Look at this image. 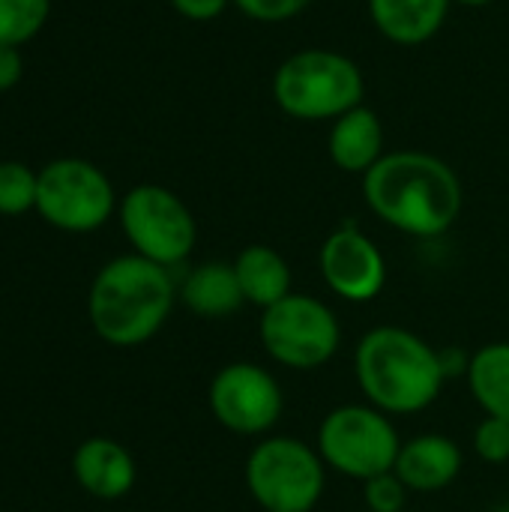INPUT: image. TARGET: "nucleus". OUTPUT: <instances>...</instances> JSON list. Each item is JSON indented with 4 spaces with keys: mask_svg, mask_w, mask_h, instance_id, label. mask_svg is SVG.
I'll return each instance as SVG.
<instances>
[{
    "mask_svg": "<svg viewBox=\"0 0 509 512\" xmlns=\"http://www.w3.org/2000/svg\"><path fill=\"white\" fill-rule=\"evenodd\" d=\"M117 216L135 255L168 270L183 264L198 243L192 210L180 195L159 183H141L129 189L117 207Z\"/></svg>",
    "mask_w": 509,
    "mask_h": 512,
    "instance_id": "1a4fd4ad",
    "label": "nucleus"
},
{
    "mask_svg": "<svg viewBox=\"0 0 509 512\" xmlns=\"http://www.w3.org/2000/svg\"><path fill=\"white\" fill-rule=\"evenodd\" d=\"M258 336L267 357L294 372H312L327 366L342 345V327L336 312L318 297L294 291L261 312Z\"/></svg>",
    "mask_w": 509,
    "mask_h": 512,
    "instance_id": "0eeeda50",
    "label": "nucleus"
},
{
    "mask_svg": "<svg viewBox=\"0 0 509 512\" xmlns=\"http://www.w3.org/2000/svg\"><path fill=\"white\" fill-rule=\"evenodd\" d=\"M360 66L330 48H303L285 57L273 75V99L294 120H339L363 105Z\"/></svg>",
    "mask_w": 509,
    "mask_h": 512,
    "instance_id": "20e7f679",
    "label": "nucleus"
},
{
    "mask_svg": "<svg viewBox=\"0 0 509 512\" xmlns=\"http://www.w3.org/2000/svg\"><path fill=\"white\" fill-rule=\"evenodd\" d=\"M354 378L369 405L390 417L420 414L441 396L438 348L405 327H375L354 348Z\"/></svg>",
    "mask_w": 509,
    "mask_h": 512,
    "instance_id": "7ed1b4c3",
    "label": "nucleus"
},
{
    "mask_svg": "<svg viewBox=\"0 0 509 512\" xmlns=\"http://www.w3.org/2000/svg\"><path fill=\"white\" fill-rule=\"evenodd\" d=\"M180 300L189 312L201 318H225L246 303L234 264L225 261H207L189 270L180 285Z\"/></svg>",
    "mask_w": 509,
    "mask_h": 512,
    "instance_id": "f3484780",
    "label": "nucleus"
},
{
    "mask_svg": "<svg viewBox=\"0 0 509 512\" xmlns=\"http://www.w3.org/2000/svg\"><path fill=\"white\" fill-rule=\"evenodd\" d=\"M51 0H0V45L30 42L48 21Z\"/></svg>",
    "mask_w": 509,
    "mask_h": 512,
    "instance_id": "6ab92c4d",
    "label": "nucleus"
},
{
    "mask_svg": "<svg viewBox=\"0 0 509 512\" xmlns=\"http://www.w3.org/2000/svg\"><path fill=\"white\" fill-rule=\"evenodd\" d=\"M468 390L486 417L509 420V342H489L474 351Z\"/></svg>",
    "mask_w": 509,
    "mask_h": 512,
    "instance_id": "a211bd4d",
    "label": "nucleus"
},
{
    "mask_svg": "<svg viewBox=\"0 0 509 512\" xmlns=\"http://www.w3.org/2000/svg\"><path fill=\"white\" fill-rule=\"evenodd\" d=\"M492 512H509V504H501V507H495Z\"/></svg>",
    "mask_w": 509,
    "mask_h": 512,
    "instance_id": "cd10ccee",
    "label": "nucleus"
},
{
    "mask_svg": "<svg viewBox=\"0 0 509 512\" xmlns=\"http://www.w3.org/2000/svg\"><path fill=\"white\" fill-rule=\"evenodd\" d=\"M474 453L489 465H507L509 462V420L501 417H483L474 429Z\"/></svg>",
    "mask_w": 509,
    "mask_h": 512,
    "instance_id": "4be33fe9",
    "label": "nucleus"
},
{
    "mask_svg": "<svg viewBox=\"0 0 509 512\" xmlns=\"http://www.w3.org/2000/svg\"><path fill=\"white\" fill-rule=\"evenodd\" d=\"M471 357H474V354H465V351H462V348H456V345L438 348V363H441L444 381H453V378H468Z\"/></svg>",
    "mask_w": 509,
    "mask_h": 512,
    "instance_id": "393cba45",
    "label": "nucleus"
},
{
    "mask_svg": "<svg viewBox=\"0 0 509 512\" xmlns=\"http://www.w3.org/2000/svg\"><path fill=\"white\" fill-rule=\"evenodd\" d=\"M75 483L99 501H120L135 489L138 468L132 453L114 438H87L72 453Z\"/></svg>",
    "mask_w": 509,
    "mask_h": 512,
    "instance_id": "f8f14e48",
    "label": "nucleus"
},
{
    "mask_svg": "<svg viewBox=\"0 0 509 512\" xmlns=\"http://www.w3.org/2000/svg\"><path fill=\"white\" fill-rule=\"evenodd\" d=\"M363 195L381 222L420 240L447 234L465 204L459 174L423 150L384 153L363 174Z\"/></svg>",
    "mask_w": 509,
    "mask_h": 512,
    "instance_id": "f257e3e1",
    "label": "nucleus"
},
{
    "mask_svg": "<svg viewBox=\"0 0 509 512\" xmlns=\"http://www.w3.org/2000/svg\"><path fill=\"white\" fill-rule=\"evenodd\" d=\"M243 15H249L252 21H264V24H279L288 21L294 15H300L303 9H309L315 0H231Z\"/></svg>",
    "mask_w": 509,
    "mask_h": 512,
    "instance_id": "5701e85b",
    "label": "nucleus"
},
{
    "mask_svg": "<svg viewBox=\"0 0 509 512\" xmlns=\"http://www.w3.org/2000/svg\"><path fill=\"white\" fill-rule=\"evenodd\" d=\"M168 3L189 21H213L231 6V0H168Z\"/></svg>",
    "mask_w": 509,
    "mask_h": 512,
    "instance_id": "b1692460",
    "label": "nucleus"
},
{
    "mask_svg": "<svg viewBox=\"0 0 509 512\" xmlns=\"http://www.w3.org/2000/svg\"><path fill=\"white\" fill-rule=\"evenodd\" d=\"M177 285L168 267L141 255L111 258L90 282L87 318L111 348L147 345L171 318Z\"/></svg>",
    "mask_w": 509,
    "mask_h": 512,
    "instance_id": "f03ea898",
    "label": "nucleus"
},
{
    "mask_svg": "<svg viewBox=\"0 0 509 512\" xmlns=\"http://www.w3.org/2000/svg\"><path fill=\"white\" fill-rule=\"evenodd\" d=\"M117 195L108 174L78 156H63L39 171L36 213L57 231H99L117 210Z\"/></svg>",
    "mask_w": 509,
    "mask_h": 512,
    "instance_id": "6e6552de",
    "label": "nucleus"
},
{
    "mask_svg": "<svg viewBox=\"0 0 509 512\" xmlns=\"http://www.w3.org/2000/svg\"><path fill=\"white\" fill-rule=\"evenodd\" d=\"M465 456L450 435H417L402 444L396 456V477L417 495H432L447 489L462 474Z\"/></svg>",
    "mask_w": 509,
    "mask_h": 512,
    "instance_id": "ddd939ff",
    "label": "nucleus"
},
{
    "mask_svg": "<svg viewBox=\"0 0 509 512\" xmlns=\"http://www.w3.org/2000/svg\"><path fill=\"white\" fill-rule=\"evenodd\" d=\"M207 405L222 429L243 438L267 435L285 411L282 387L273 372L243 360L228 363L213 375Z\"/></svg>",
    "mask_w": 509,
    "mask_h": 512,
    "instance_id": "9d476101",
    "label": "nucleus"
},
{
    "mask_svg": "<svg viewBox=\"0 0 509 512\" xmlns=\"http://www.w3.org/2000/svg\"><path fill=\"white\" fill-rule=\"evenodd\" d=\"M231 264H234L243 300L258 306L261 312L291 294V264L273 246L252 243Z\"/></svg>",
    "mask_w": 509,
    "mask_h": 512,
    "instance_id": "dca6fc26",
    "label": "nucleus"
},
{
    "mask_svg": "<svg viewBox=\"0 0 509 512\" xmlns=\"http://www.w3.org/2000/svg\"><path fill=\"white\" fill-rule=\"evenodd\" d=\"M315 450L330 471L366 483L396 468L402 438L375 405H339L321 420Z\"/></svg>",
    "mask_w": 509,
    "mask_h": 512,
    "instance_id": "423d86ee",
    "label": "nucleus"
},
{
    "mask_svg": "<svg viewBox=\"0 0 509 512\" xmlns=\"http://www.w3.org/2000/svg\"><path fill=\"white\" fill-rule=\"evenodd\" d=\"M411 489L396 477V471L378 474L363 483V501L369 512H402L408 504Z\"/></svg>",
    "mask_w": 509,
    "mask_h": 512,
    "instance_id": "412c9836",
    "label": "nucleus"
},
{
    "mask_svg": "<svg viewBox=\"0 0 509 512\" xmlns=\"http://www.w3.org/2000/svg\"><path fill=\"white\" fill-rule=\"evenodd\" d=\"M453 0H369L378 33L396 45H423L447 21Z\"/></svg>",
    "mask_w": 509,
    "mask_h": 512,
    "instance_id": "2eb2a0df",
    "label": "nucleus"
},
{
    "mask_svg": "<svg viewBox=\"0 0 509 512\" xmlns=\"http://www.w3.org/2000/svg\"><path fill=\"white\" fill-rule=\"evenodd\" d=\"M318 264L327 288L348 303H369L387 285V261L378 243L351 222L324 240Z\"/></svg>",
    "mask_w": 509,
    "mask_h": 512,
    "instance_id": "9b49d317",
    "label": "nucleus"
},
{
    "mask_svg": "<svg viewBox=\"0 0 509 512\" xmlns=\"http://www.w3.org/2000/svg\"><path fill=\"white\" fill-rule=\"evenodd\" d=\"M243 480L261 512H312L327 483L318 450L291 435H273L252 447Z\"/></svg>",
    "mask_w": 509,
    "mask_h": 512,
    "instance_id": "39448f33",
    "label": "nucleus"
},
{
    "mask_svg": "<svg viewBox=\"0 0 509 512\" xmlns=\"http://www.w3.org/2000/svg\"><path fill=\"white\" fill-rule=\"evenodd\" d=\"M453 3H462V6L480 9V6H489V3H495V0H453Z\"/></svg>",
    "mask_w": 509,
    "mask_h": 512,
    "instance_id": "bb28decb",
    "label": "nucleus"
},
{
    "mask_svg": "<svg viewBox=\"0 0 509 512\" xmlns=\"http://www.w3.org/2000/svg\"><path fill=\"white\" fill-rule=\"evenodd\" d=\"M39 174L24 162H0V216H24L36 210Z\"/></svg>",
    "mask_w": 509,
    "mask_h": 512,
    "instance_id": "aec40b11",
    "label": "nucleus"
},
{
    "mask_svg": "<svg viewBox=\"0 0 509 512\" xmlns=\"http://www.w3.org/2000/svg\"><path fill=\"white\" fill-rule=\"evenodd\" d=\"M327 153L339 171L348 174H369L378 159L384 156V123L381 117L357 105L339 120H333L330 138H327Z\"/></svg>",
    "mask_w": 509,
    "mask_h": 512,
    "instance_id": "4468645a",
    "label": "nucleus"
},
{
    "mask_svg": "<svg viewBox=\"0 0 509 512\" xmlns=\"http://www.w3.org/2000/svg\"><path fill=\"white\" fill-rule=\"evenodd\" d=\"M24 63H21V51L12 45H0V90H9L21 81Z\"/></svg>",
    "mask_w": 509,
    "mask_h": 512,
    "instance_id": "a878e982",
    "label": "nucleus"
}]
</instances>
